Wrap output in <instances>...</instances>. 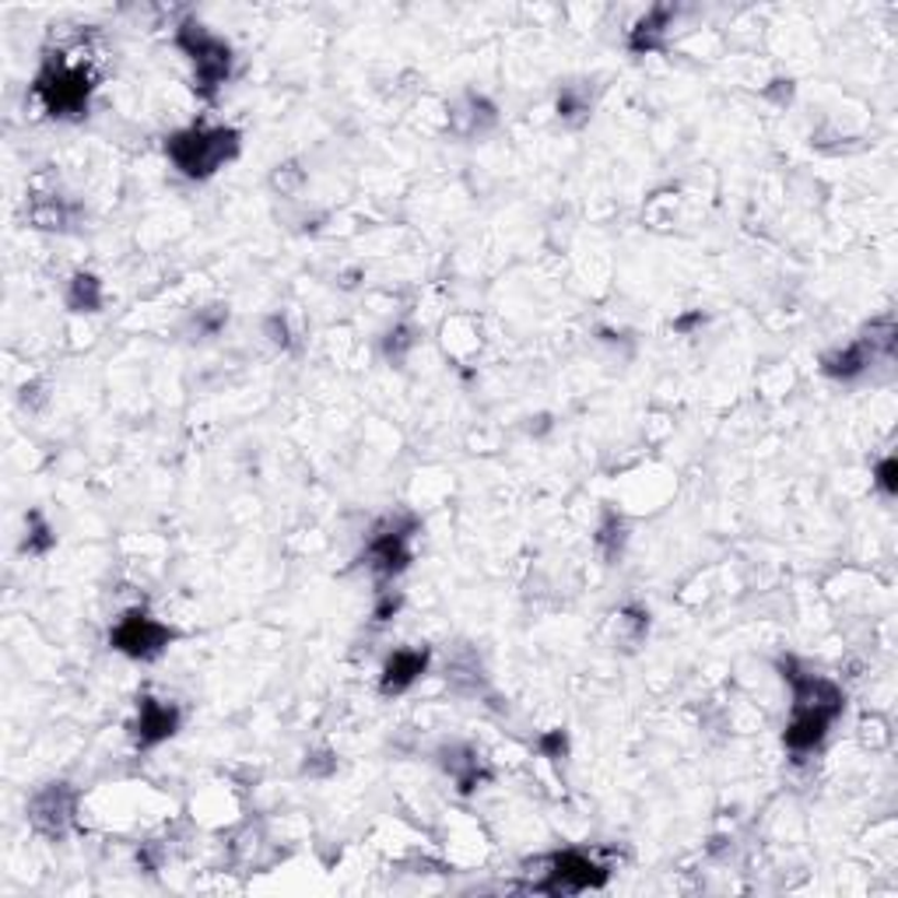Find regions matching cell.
<instances>
[{"label": "cell", "instance_id": "52a82bcc", "mask_svg": "<svg viewBox=\"0 0 898 898\" xmlns=\"http://www.w3.org/2000/svg\"><path fill=\"white\" fill-rule=\"evenodd\" d=\"M411 537H415V520H394L389 516L383 527H376L369 540V569L383 575V580H394L404 569L411 565Z\"/></svg>", "mask_w": 898, "mask_h": 898}, {"label": "cell", "instance_id": "2e32d148", "mask_svg": "<svg viewBox=\"0 0 898 898\" xmlns=\"http://www.w3.org/2000/svg\"><path fill=\"white\" fill-rule=\"evenodd\" d=\"M597 540H600V548H604L607 558H618V555H621V545H625V523H621L618 516H607Z\"/></svg>", "mask_w": 898, "mask_h": 898}, {"label": "cell", "instance_id": "30bf717a", "mask_svg": "<svg viewBox=\"0 0 898 898\" xmlns=\"http://www.w3.org/2000/svg\"><path fill=\"white\" fill-rule=\"evenodd\" d=\"M425 670H429V650H397L386 660L380 688H383V695H400V691H408Z\"/></svg>", "mask_w": 898, "mask_h": 898}, {"label": "cell", "instance_id": "9c48e42d", "mask_svg": "<svg viewBox=\"0 0 898 898\" xmlns=\"http://www.w3.org/2000/svg\"><path fill=\"white\" fill-rule=\"evenodd\" d=\"M179 731V709L165 699H141L138 720L130 723V734L138 748H155Z\"/></svg>", "mask_w": 898, "mask_h": 898}, {"label": "cell", "instance_id": "7c38bea8", "mask_svg": "<svg viewBox=\"0 0 898 898\" xmlns=\"http://www.w3.org/2000/svg\"><path fill=\"white\" fill-rule=\"evenodd\" d=\"M443 769L456 779V783H460L464 793H470L485 779L481 758L474 755L470 748H450V751H443Z\"/></svg>", "mask_w": 898, "mask_h": 898}, {"label": "cell", "instance_id": "7a4b0ae2", "mask_svg": "<svg viewBox=\"0 0 898 898\" xmlns=\"http://www.w3.org/2000/svg\"><path fill=\"white\" fill-rule=\"evenodd\" d=\"M95 89L92 67L81 54H54L46 57L43 71L36 74L32 92L43 103V109L54 120H78L89 109V98Z\"/></svg>", "mask_w": 898, "mask_h": 898}, {"label": "cell", "instance_id": "5bb4252c", "mask_svg": "<svg viewBox=\"0 0 898 898\" xmlns=\"http://www.w3.org/2000/svg\"><path fill=\"white\" fill-rule=\"evenodd\" d=\"M67 306L74 313H98L103 310V281L95 275H74L67 284Z\"/></svg>", "mask_w": 898, "mask_h": 898}, {"label": "cell", "instance_id": "277c9868", "mask_svg": "<svg viewBox=\"0 0 898 898\" xmlns=\"http://www.w3.org/2000/svg\"><path fill=\"white\" fill-rule=\"evenodd\" d=\"M176 46L183 49L194 63V81L197 89L211 95L214 89H222L232 71V49L225 39H218L214 32H208L200 22H186L176 36Z\"/></svg>", "mask_w": 898, "mask_h": 898}, {"label": "cell", "instance_id": "5b68a950", "mask_svg": "<svg viewBox=\"0 0 898 898\" xmlns=\"http://www.w3.org/2000/svg\"><path fill=\"white\" fill-rule=\"evenodd\" d=\"M173 639H176L173 629H165L162 621H155L144 611H127L109 632L113 650L130 656V660H155L168 650V642Z\"/></svg>", "mask_w": 898, "mask_h": 898}, {"label": "cell", "instance_id": "6da1fadb", "mask_svg": "<svg viewBox=\"0 0 898 898\" xmlns=\"http://www.w3.org/2000/svg\"><path fill=\"white\" fill-rule=\"evenodd\" d=\"M783 677L793 688V716L786 723V748L790 751H810L825 740L828 726L842 713V691L836 681L821 674H804L793 664H783Z\"/></svg>", "mask_w": 898, "mask_h": 898}, {"label": "cell", "instance_id": "8992f818", "mask_svg": "<svg viewBox=\"0 0 898 898\" xmlns=\"http://www.w3.org/2000/svg\"><path fill=\"white\" fill-rule=\"evenodd\" d=\"M78 818V790L71 783H46L32 793L28 821L46 839H63L74 828Z\"/></svg>", "mask_w": 898, "mask_h": 898}, {"label": "cell", "instance_id": "e0dca14e", "mask_svg": "<svg viewBox=\"0 0 898 898\" xmlns=\"http://www.w3.org/2000/svg\"><path fill=\"white\" fill-rule=\"evenodd\" d=\"M572 113L586 116L590 113V98H583V95H575L572 89H565L562 95H558V116H562V120H572Z\"/></svg>", "mask_w": 898, "mask_h": 898}, {"label": "cell", "instance_id": "d6986e66", "mask_svg": "<svg viewBox=\"0 0 898 898\" xmlns=\"http://www.w3.org/2000/svg\"><path fill=\"white\" fill-rule=\"evenodd\" d=\"M540 748H545L551 758H562V755H565V734H562V731L548 734L545 740H540Z\"/></svg>", "mask_w": 898, "mask_h": 898}, {"label": "cell", "instance_id": "3957f363", "mask_svg": "<svg viewBox=\"0 0 898 898\" xmlns=\"http://www.w3.org/2000/svg\"><path fill=\"white\" fill-rule=\"evenodd\" d=\"M165 155L186 179H208L240 155V133L232 127H186L165 141Z\"/></svg>", "mask_w": 898, "mask_h": 898}, {"label": "cell", "instance_id": "4fadbf2b", "mask_svg": "<svg viewBox=\"0 0 898 898\" xmlns=\"http://www.w3.org/2000/svg\"><path fill=\"white\" fill-rule=\"evenodd\" d=\"M667 22H670V11L667 8L650 11L646 19H642L632 28L629 46L635 49V54H650V49H660V46H664V36H667Z\"/></svg>", "mask_w": 898, "mask_h": 898}, {"label": "cell", "instance_id": "8fae6325", "mask_svg": "<svg viewBox=\"0 0 898 898\" xmlns=\"http://www.w3.org/2000/svg\"><path fill=\"white\" fill-rule=\"evenodd\" d=\"M874 337L871 341H856V345H845L842 351H832L825 359V372L828 376H836V380H856L863 369L871 365L874 359Z\"/></svg>", "mask_w": 898, "mask_h": 898}, {"label": "cell", "instance_id": "9a60e30c", "mask_svg": "<svg viewBox=\"0 0 898 898\" xmlns=\"http://www.w3.org/2000/svg\"><path fill=\"white\" fill-rule=\"evenodd\" d=\"M54 545H57L54 527H49V523H46L39 513H32V516H28L25 540H22V551H25V555H46Z\"/></svg>", "mask_w": 898, "mask_h": 898}, {"label": "cell", "instance_id": "ba28073f", "mask_svg": "<svg viewBox=\"0 0 898 898\" xmlns=\"http://www.w3.org/2000/svg\"><path fill=\"white\" fill-rule=\"evenodd\" d=\"M607 880V867H600L597 860L586 856V853H555L551 856V871L545 880H537V891H548V895H575V891H586V888H600Z\"/></svg>", "mask_w": 898, "mask_h": 898}, {"label": "cell", "instance_id": "ffe728a7", "mask_svg": "<svg viewBox=\"0 0 898 898\" xmlns=\"http://www.w3.org/2000/svg\"><path fill=\"white\" fill-rule=\"evenodd\" d=\"M891 474H895V460H885V467H880V485H885V491L891 495L895 491V481H891Z\"/></svg>", "mask_w": 898, "mask_h": 898}, {"label": "cell", "instance_id": "ac0fdd59", "mask_svg": "<svg viewBox=\"0 0 898 898\" xmlns=\"http://www.w3.org/2000/svg\"><path fill=\"white\" fill-rule=\"evenodd\" d=\"M415 348V337L408 334V330H397V334H389V341H386V354L394 362H400L404 359V351H411Z\"/></svg>", "mask_w": 898, "mask_h": 898}]
</instances>
